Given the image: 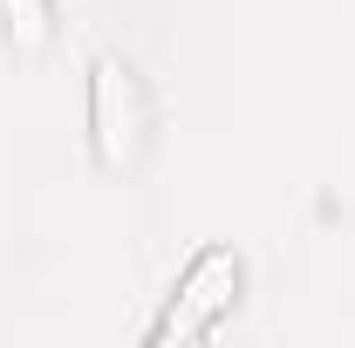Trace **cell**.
Here are the masks:
<instances>
[{"label": "cell", "mask_w": 355, "mask_h": 348, "mask_svg": "<svg viewBox=\"0 0 355 348\" xmlns=\"http://www.w3.org/2000/svg\"><path fill=\"white\" fill-rule=\"evenodd\" d=\"M0 28L21 62H42L55 48V0H0Z\"/></svg>", "instance_id": "obj_3"}, {"label": "cell", "mask_w": 355, "mask_h": 348, "mask_svg": "<svg viewBox=\"0 0 355 348\" xmlns=\"http://www.w3.org/2000/svg\"><path fill=\"white\" fill-rule=\"evenodd\" d=\"M178 301H184V307L212 301L219 314H232V301H239V260H232V253H198V266H191L184 287H178ZM164 335H205V321H191V314L171 307V314L150 328V342H164Z\"/></svg>", "instance_id": "obj_2"}, {"label": "cell", "mask_w": 355, "mask_h": 348, "mask_svg": "<svg viewBox=\"0 0 355 348\" xmlns=\"http://www.w3.org/2000/svg\"><path fill=\"white\" fill-rule=\"evenodd\" d=\"M89 150L103 171H130L144 150V89L116 48L89 62Z\"/></svg>", "instance_id": "obj_1"}]
</instances>
